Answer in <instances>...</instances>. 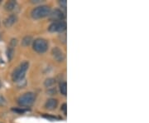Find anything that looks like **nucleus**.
Returning <instances> with one entry per match:
<instances>
[{"label": "nucleus", "mask_w": 149, "mask_h": 123, "mask_svg": "<svg viewBox=\"0 0 149 123\" xmlns=\"http://www.w3.org/2000/svg\"><path fill=\"white\" fill-rule=\"evenodd\" d=\"M29 67V63L25 61V62H22L21 64L19 65L16 69L13 71V74H12V79L14 82H21L24 77L26 75V72L28 70Z\"/></svg>", "instance_id": "nucleus-1"}, {"label": "nucleus", "mask_w": 149, "mask_h": 123, "mask_svg": "<svg viewBox=\"0 0 149 123\" xmlns=\"http://www.w3.org/2000/svg\"><path fill=\"white\" fill-rule=\"evenodd\" d=\"M51 14V8L47 5L38 6L37 8H33L31 13V15L35 19L42 18L45 17L49 16Z\"/></svg>", "instance_id": "nucleus-2"}, {"label": "nucleus", "mask_w": 149, "mask_h": 123, "mask_svg": "<svg viewBox=\"0 0 149 123\" xmlns=\"http://www.w3.org/2000/svg\"><path fill=\"white\" fill-rule=\"evenodd\" d=\"M36 99V95L33 92H26L17 99V102L21 107H29L32 105Z\"/></svg>", "instance_id": "nucleus-3"}, {"label": "nucleus", "mask_w": 149, "mask_h": 123, "mask_svg": "<svg viewBox=\"0 0 149 123\" xmlns=\"http://www.w3.org/2000/svg\"><path fill=\"white\" fill-rule=\"evenodd\" d=\"M33 49L38 53H44L48 49V43L46 39L37 38L33 42Z\"/></svg>", "instance_id": "nucleus-4"}, {"label": "nucleus", "mask_w": 149, "mask_h": 123, "mask_svg": "<svg viewBox=\"0 0 149 123\" xmlns=\"http://www.w3.org/2000/svg\"><path fill=\"white\" fill-rule=\"evenodd\" d=\"M66 29V23L64 21L53 22L49 27L48 30L51 32H62Z\"/></svg>", "instance_id": "nucleus-5"}, {"label": "nucleus", "mask_w": 149, "mask_h": 123, "mask_svg": "<svg viewBox=\"0 0 149 123\" xmlns=\"http://www.w3.org/2000/svg\"><path fill=\"white\" fill-rule=\"evenodd\" d=\"M52 56H53L55 60L57 61L58 63H61V62L64 61V53L61 51V49H60L59 48H54L52 49Z\"/></svg>", "instance_id": "nucleus-6"}, {"label": "nucleus", "mask_w": 149, "mask_h": 123, "mask_svg": "<svg viewBox=\"0 0 149 123\" xmlns=\"http://www.w3.org/2000/svg\"><path fill=\"white\" fill-rule=\"evenodd\" d=\"M51 15V19L55 22L62 21V19L64 18V14L60 9H55L52 13L50 14Z\"/></svg>", "instance_id": "nucleus-7"}, {"label": "nucleus", "mask_w": 149, "mask_h": 123, "mask_svg": "<svg viewBox=\"0 0 149 123\" xmlns=\"http://www.w3.org/2000/svg\"><path fill=\"white\" fill-rule=\"evenodd\" d=\"M17 21V17L15 14H11L4 19L3 23L6 27H11Z\"/></svg>", "instance_id": "nucleus-8"}, {"label": "nucleus", "mask_w": 149, "mask_h": 123, "mask_svg": "<svg viewBox=\"0 0 149 123\" xmlns=\"http://www.w3.org/2000/svg\"><path fill=\"white\" fill-rule=\"evenodd\" d=\"M57 104L58 102L56 99H54V98H51V99H48L47 102L45 103V107L47 109V110H54L56 109L57 107Z\"/></svg>", "instance_id": "nucleus-9"}, {"label": "nucleus", "mask_w": 149, "mask_h": 123, "mask_svg": "<svg viewBox=\"0 0 149 123\" xmlns=\"http://www.w3.org/2000/svg\"><path fill=\"white\" fill-rule=\"evenodd\" d=\"M17 7V3L15 1H8L5 4V9L7 11H13Z\"/></svg>", "instance_id": "nucleus-10"}, {"label": "nucleus", "mask_w": 149, "mask_h": 123, "mask_svg": "<svg viewBox=\"0 0 149 123\" xmlns=\"http://www.w3.org/2000/svg\"><path fill=\"white\" fill-rule=\"evenodd\" d=\"M32 38L31 36H26L25 38L22 39V44L24 46V47H27V46H29L31 43H32Z\"/></svg>", "instance_id": "nucleus-11"}, {"label": "nucleus", "mask_w": 149, "mask_h": 123, "mask_svg": "<svg viewBox=\"0 0 149 123\" xmlns=\"http://www.w3.org/2000/svg\"><path fill=\"white\" fill-rule=\"evenodd\" d=\"M60 91L61 92V94H63L64 96L66 95V93H67V84H66V82H61L60 84Z\"/></svg>", "instance_id": "nucleus-12"}, {"label": "nucleus", "mask_w": 149, "mask_h": 123, "mask_svg": "<svg viewBox=\"0 0 149 123\" xmlns=\"http://www.w3.org/2000/svg\"><path fill=\"white\" fill-rule=\"evenodd\" d=\"M13 53H14V49H13V47L9 46V47L8 48V49H7V57H8V60H11V59L13 58Z\"/></svg>", "instance_id": "nucleus-13"}, {"label": "nucleus", "mask_w": 149, "mask_h": 123, "mask_svg": "<svg viewBox=\"0 0 149 123\" xmlns=\"http://www.w3.org/2000/svg\"><path fill=\"white\" fill-rule=\"evenodd\" d=\"M54 83H55V81L52 78H49V79H47L46 82H45V86H47V87H50V86H52L53 85Z\"/></svg>", "instance_id": "nucleus-14"}, {"label": "nucleus", "mask_w": 149, "mask_h": 123, "mask_svg": "<svg viewBox=\"0 0 149 123\" xmlns=\"http://www.w3.org/2000/svg\"><path fill=\"white\" fill-rule=\"evenodd\" d=\"M6 105V100L5 98L2 95H0V106H5Z\"/></svg>", "instance_id": "nucleus-15"}, {"label": "nucleus", "mask_w": 149, "mask_h": 123, "mask_svg": "<svg viewBox=\"0 0 149 123\" xmlns=\"http://www.w3.org/2000/svg\"><path fill=\"white\" fill-rule=\"evenodd\" d=\"M43 117L47 118V119L52 120V121H54V120H57V119H60V118L56 117H52V116H47V115H44V116H43Z\"/></svg>", "instance_id": "nucleus-16"}, {"label": "nucleus", "mask_w": 149, "mask_h": 123, "mask_svg": "<svg viewBox=\"0 0 149 123\" xmlns=\"http://www.w3.org/2000/svg\"><path fill=\"white\" fill-rule=\"evenodd\" d=\"M60 4H61V6L63 8H66V4H67V2H66L65 0H62V1L60 2Z\"/></svg>", "instance_id": "nucleus-17"}, {"label": "nucleus", "mask_w": 149, "mask_h": 123, "mask_svg": "<svg viewBox=\"0 0 149 123\" xmlns=\"http://www.w3.org/2000/svg\"><path fill=\"white\" fill-rule=\"evenodd\" d=\"M61 110L64 112L65 114H66V104H65V103H64V104L61 106Z\"/></svg>", "instance_id": "nucleus-18"}, {"label": "nucleus", "mask_w": 149, "mask_h": 123, "mask_svg": "<svg viewBox=\"0 0 149 123\" xmlns=\"http://www.w3.org/2000/svg\"><path fill=\"white\" fill-rule=\"evenodd\" d=\"M2 86V82H1V81H0V87Z\"/></svg>", "instance_id": "nucleus-19"}, {"label": "nucleus", "mask_w": 149, "mask_h": 123, "mask_svg": "<svg viewBox=\"0 0 149 123\" xmlns=\"http://www.w3.org/2000/svg\"><path fill=\"white\" fill-rule=\"evenodd\" d=\"M0 123H2V122H0Z\"/></svg>", "instance_id": "nucleus-20"}]
</instances>
